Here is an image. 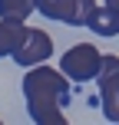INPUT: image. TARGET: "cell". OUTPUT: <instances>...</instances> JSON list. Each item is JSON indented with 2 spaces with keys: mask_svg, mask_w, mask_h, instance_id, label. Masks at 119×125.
Instances as JSON below:
<instances>
[{
  "mask_svg": "<svg viewBox=\"0 0 119 125\" xmlns=\"http://www.w3.org/2000/svg\"><path fill=\"white\" fill-rule=\"evenodd\" d=\"M26 30H30V26L17 23V20H3V17H0V56H13L17 46L23 43Z\"/></svg>",
  "mask_w": 119,
  "mask_h": 125,
  "instance_id": "52a82bcc",
  "label": "cell"
},
{
  "mask_svg": "<svg viewBox=\"0 0 119 125\" xmlns=\"http://www.w3.org/2000/svg\"><path fill=\"white\" fill-rule=\"evenodd\" d=\"M99 105L109 122H119V56H103L99 66Z\"/></svg>",
  "mask_w": 119,
  "mask_h": 125,
  "instance_id": "277c9868",
  "label": "cell"
},
{
  "mask_svg": "<svg viewBox=\"0 0 119 125\" xmlns=\"http://www.w3.org/2000/svg\"><path fill=\"white\" fill-rule=\"evenodd\" d=\"M89 30L99 33V36H119V10L116 7H96L93 13H89Z\"/></svg>",
  "mask_w": 119,
  "mask_h": 125,
  "instance_id": "8992f818",
  "label": "cell"
},
{
  "mask_svg": "<svg viewBox=\"0 0 119 125\" xmlns=\"http://www.w3.org/2000/svg\"><path fill=\"white\" fill-rule=\"evenodd\" d=\"M99 66H103V53L96 50L93 43H76L73 50L63 53L60 59V69L69 76L73 82H89L99 76Z\"/></svg>",
  "mask_w": 119,
  "mask_h": 125,
  "instance_id": "7a4b0ae2",
  "label": "cell"
},
{
  "mask_svg": "<svg viewBox=\"0 0 119 125\" xmlns=\"http://www.w3.org/2000/svg\"><path fill=\"white\" fill-rule=\"evenodd\" d=\"M37 10L46 20H60L69 26H86L89 13L96 10V0H37Z\"/></svg>",
  "mask_w": 119,
  "mask_h": 125,
  "instance_id": "3957f363",
  "label": "cell"
},
{
  "mask_svg": "<svg viewBox=\"0 0 119 125\" xmlns=\"http://www.w3.org/2000/svg\"><path fill=\"white\" fill-rule=\"evenodd\" d=\"M66 79L69 76L63 69H53L46 62L30 66V73L23 76L26 109L37 125H66V115L60 109V99H66Z\"/></svg>",
  "mask_w": 119,
  "mask_h": 125,
  "instance_id": "6da1fadb",
  "label": "cell"
},
{
  "mask_svg": "<svg viewBox=\"0 0 119 125\" xmlns=\"http://www.w3.org/2000/svg\"><path fill=\"white\" fill-rule=\"evenodd\" d=\"M53 56V40H50V33H43V30H26V36H23V43L17 46V53H13V62H20V66H40V62H46Z\"/></svg>",
  "mask_w": 119,
  "mask_h": 125,
  "instance_id": "5b68a950",
  "label": "cell"
},
{
  "mask_svg": "<svg viewBox=\"0 0 119 125\" xmlns=\"http://www.w3.org/2000/svg\"><path fill=\"white\" fill-rule=\"evenodd\" d=\"M33 10H37V0H0V17H3V20L23 23Z\"/></svg>",
  "mask_w": 119,
  "mask_h": 125,
  "instance_id": "ba28073f",
  "label": "cell"
},
{
  "mask_svg": "<svg viewBox=\"0 0 119 125\" xmlns=\"http://www.w3.org/2000/svg\"><path fill=\"white\" fill-rule=\"evenodd\" d=\"M106 3H109V7H116V10H119V0H106Z\"/></svg>",
  "mask_w": 119,
  "mask_h": 125,
  "instance_id": "9c48e42d",
  "label": "cell"
}]
</instances>
